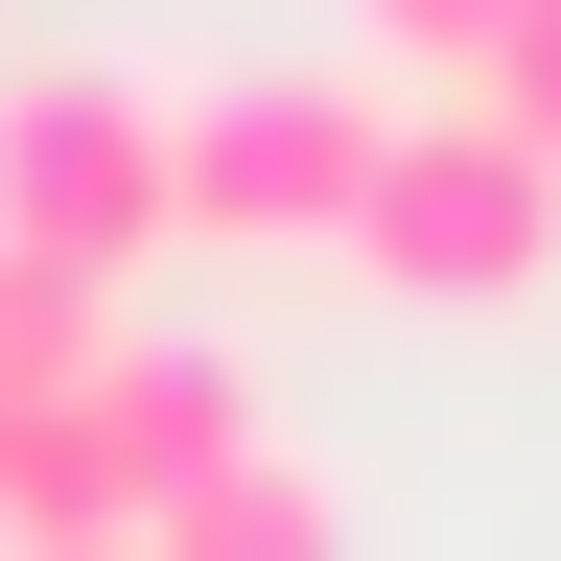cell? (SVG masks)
<instances>
[{"mask_svg":"<svg viewBox=\"0 0 561 561\" xmlns=\"http://www.w3.org/2000/svg\"><path fill=\"white\" fill-rule=\"evenodd\" d=\"M187 234V94L164 70H24L0 94V257H47V280H117Z\"/></svg>","mask_w":561,"mask_h":561,"instance_id":"2","label":"cell"},{"mask_svg":"<svg viewBox=\"0 0 561 561\" xmlns=\"http://www.w3.org/2000/svg\"><path fill=\"white\" fill-rule=\"evenodd\" d=\"M24 561H140V538H24Z\"/></svg>","mask_w":561,"mask_h":561,"instance_id":"8","label":"cell"},{"mask_svg":"<svg viewBox=\"0 0 561 561\" xmlns=\"http://www.w3.org/2000/svg\"><path fill=\"white\" fill-rule=\"evenodd\" d=\"M0 468H24V398H0Z\"/></svg>","mask_w":561,"mask_h":561,"instance_id":"9","label":"cell"},{"mask_svg":"<svg viewBox=\"0 0 561 561\" xmlns=\"http://www.w3.org/2000/svg\"><path fill=\"white\" fill-rule=\"evenodd\" d=\"M257 445V375L210 328H94V375L24 421V468H0V538H140L164 491H210Z\"/></svg>","mask_w":561,"mask_h":561,"instance_id":"1","label":"cell"},{"mask_svg":"<svg viewBox=\"0 0 561 561\" xmlns=\"http://www.w3.org/2000/svg\"><path fill=\"white\" fill-rule=\"evenodd\" d=\"M351 257H375L398 305H515V280L561 257V164H538L515 117H468V94H445V117H398V140H375Z\"/></svg>","mask_w":561,"mask_h":561,"instance_id":"3","label":"cell"},{"mask_svg":"<svg viewBox=\"0 0 561 561\" xmlns=\"http://www.w3.org/2000/svg\"><path fill=\"white\" fill-rule=\"evenodd\" d=\"M375 140H398V117L351 94V70H210V94H187V234H234V257L328 234V257H351Z\"/></svg>","mask_w":561,"mask_h":561,"instance_id":"4","label":"cell"},{"mask_svg":"<svg viewBox=\"0 0 561 561\" xmlns=\"http://www.w3.org/2000/svg\"><path fill=\"white\" fill-rule=\"evenodd\" d=\"M375 24V70H421V94H468L491 47H515V0H351Z\"/></svg>","mask_w":561,"mask_h":561,"instance_id":"6","label":"cell"},{"mask_svg":"<svg viewBox=\"0 0 561 561\" xmlns=\"http://www.w3.org/2000/svg\"><path fill=\"white\" fill-rule=\"evenodd\" d=\"M140 561H351V491H328V468L257 421L210 491H164V515H140Z\"/></svg>","mask_w":561,"mask_h":561,"instance_id":"5","label":"cell"},{"mask_svg":"<svg viewBox=\"0 0 561 561\" xmlns=\"http://www.w3.org/2000/svg\"><path fill=\"white\" fill-rule=\"evenodd\" d=\"M468 117H515V140H538V164H561V0H515V47H491V70H468Z\"/></svg>","mask_w":561,"mask_h":561,"instance_id":"7","label":"cell"}]
</instances>
